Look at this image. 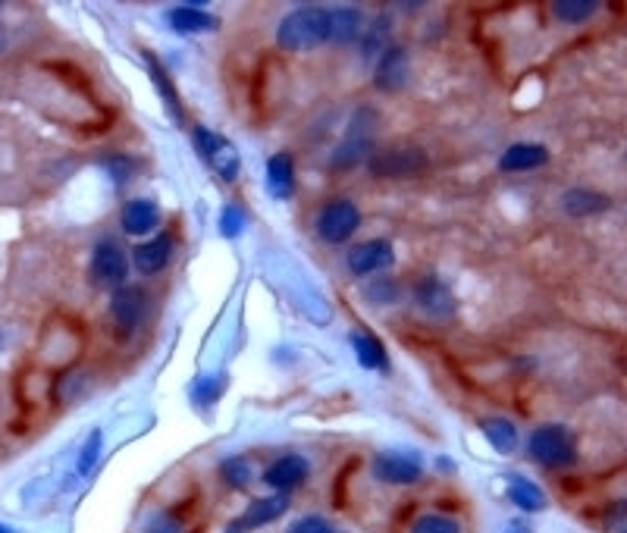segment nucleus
<instances>
[{
  "label": "nucleus",
  "mask_w": 627,
  "mask_h": 533,
  "mask_svg": "<svg viewBox=\"0 0 627 533\" xmlns=\"http://www.w3.org/2000/svg\"><path fill=\"white\" fill-rule=\"evenodd\" d=\"M276 41L283 51H314L330 41V10L323 7H298L289 16H283Z\"/></svg>",
  "instance_id": "f257e3e1"
},
{
  "label": "nucleus",
  "mask_w": 627,
  "mask_h": 533,
  "mask_svg": "<svg viewBox=\"0 0 627 533\" xmlns=\"http://www.w3.org/2000/svg\"><path fill=\"white\" fill-rule=\"evenodd\" d=\"M377 123H380L377 110H370V107L355 110L352 123H348V129H345V138H342L336 154H333V170H352V167L364 164V160L374 154Z\"/></svg>",
  "instance_id": "f03ea898"
},
{
  "label": "nucleus",
  "mask_w": 627,
  "mask_h": 533,
  "mask_svg": "<svg viewBox=\"0 0 627 533\" xmlns=\"http://www.w3.org/2000/svg\"><path fill=\"white\" fill-rule=\"evenodd\" d=\"M192 138H195V148H198L201 160L223 182H236L239 179V173H242V154H239V148L232 145L226 135L207 129V126H195L192 129Z\"/></svg>",
  "instance_id": "7ed1b4c3"
},
{
  "label": "nucleus",
  "mask_w": 627,
  "mask_h": 533,
  "mask_svg": "<svg viewBox=\"0 0 627 533\" xmlns=\"http://www.w3.org/2000/svg\"><path fill=\"white\" fill-rule=\"evenodd\" d=\"M527 452L543 468H568V465H574V458H577L574 436L562 424H546V427L533 430Z\"/></svg>",
  "instance_id": "20e7f679"
},
{
  "label": "nucleus",
  "mask_w": 627,
  "mask_h": 533,
  "mask_svg": "<svg viewBox=\"0 0 627 533\" xmlns=\"http://www.w3.org/2000/svg\"><path fill=\"white\" fill-rule=\"evenodd\" d=\"M430 167V160L421 148L414 145H392V148H380L367 157V170L377 179H411L421 176Z\"/></svg>",
  "instance_id": "39448f33"
},
{
  "label": "nucleus",
  "mask_w": 627,
  "mask_h": 533,
  "mask_svg": "<svg viewBox=\"0 0 627 533\" xmlns=\"http://www.w3.org/2000/svg\"><path fill=\"white\" fill-rule=\"evenodd\" d=\"M317 226V236L323 242H330V245H342L348 242L355 233H358V226H361V211H358V204L355 201H348V198H333L320 207V214L314 220Z\"/></svg>",
  "instance_id": "423d86ee"
},
{
  "label": "nucleus",
  "mask_w": 627,
  "mask_h": 533,
  "mask_svg": "<svg viewBox=\"0 0 627 533\" xmlns=\"http://www.w3.org/2000/svg\"><path fill=\"white\" fill-rule=\"evenodd\" d=\"M126 276H129V258L120 248V242L101 239L95 251H91V280H95V286L116 292L126 286Z\"/></svg>",
  "instance_id": "0eeeda50"
},
{
  "label": "nucleus",
  "mask_w": 627,
  "mask_h": 533,
  "mask_svg": "<svg viewBox=\"0 0 627 533\" xmlns=\"http://www.w3.org/2000/svg\"><path fill=\"white\" fill-rule=\"evenodd\" d=\"M148 311V292L138 289V286H123L113 292V301H110V317H113V327L120 330V336H132L138 330V323H142Z\"/></svg>",
  "instance_id": "6e6552de"
},
{
  "label": "nucleus",
  "mask_w": 627,
  "mask_h": 533,
  "mask_svg": "<svg viewBox=\"0 0 627 533\" xmlns=\"http://www.w3.org/2000/svg\"><path fill=\"white\" fill-rule=\"evenodd\" d=\"M374 477L392 486H411L424 477V465L421 458L408 452H380L374 458Z\"/></svg>",
  "instance_id": "1a4fd4ad"
},
{
  "label": "nucleus",
  "mask_w": 627,
  "mask_h": 533,
  "mask_svg": "<svg viewBox=\"0 0 627 533\" xmlns=\"http://www.w3.org/2000/svg\"><path fill=\"white\" fill-rule=\"evenodd\" d=\"M345 264L355 276L364 280V276L383 273V270H389L392 264H396V251H392V245L386 239H370V242H361V245H355L352 251H348Z\"/></svg>",
  "instance_id": "9d476101"
},
{
  "label": "nucleus",
  "mask_w": 627,
  "mask_h": 533,
  "mask_svg": "<svg viewBox=\"0 0 627 533\" xmlns=\"http://www.w3.org/2000/svg\"><path fill=\"white\" fill-rule=\"evenodd\" d=\"M311 477V465L305 455H280L276 461H270L264 471V483H270L276 493H292L298 486H305V480Z\"/></svg>",
  "instance_id": "9b49d317"
},
{
  "label": "nucleus",
  "mask_w": 627,
  "mask_h": 533,
  "mask_svg": "<svg viewBox=\"0 0 627 533\" xmlns=\"http://www.w3.org/2000/svg\"><path fill=\"white\" fill-rule=\"evenodd\" d=\"M408 76H411V60H408V51L399 48V44H389V48L380 54L377 60V69H374V85L380 91H399L408 85Z\"/></svg>",
  "instance_id": "f8f14e48"
},
{
  "label": "nucleus",
  "mask_w": 627,
  "mask_h": 533,
  "mask_svg": "<svg viewBox=\"0 0 627 533\" xmlns=\"http://www.w3.org/2000/svg\"><path fill=\"white\" fill-rule=\"evenodd\" d=\"M414 301H417V308H424L430 317H452L458 308L455 292L439 280V276H424V280H417Z\"/></svg>",
  "instance_id": "ddd939ff"
},
{
  "label": "nucleus",
  "mask_w": 627,
  "mask_h": 533,
  "mask_svg": "<svg viewBox=\"0 0 627 533\" xmlns=\"http://www.w3.org/2000/svg\"><path fill=\"white\" fill-rule=\"evenodd\" d=\"M120 226L126 236H151L160 226V207L151 198H132L123 207Z\"/></svg>",
  "instance_id": "4468645a"
},
{
  "label": "nucleus",
  "mask_w": 627,
  "mask_h": 533,
  "mask_svg": "<svg viewBox=\"0 0 627 533\" xmlns=\"http://www.w3.org/2000/svg\"><path fill=\"white\" fill-rule=\"evenodd\" d=\"M173 239L170 236H154L148 242H138L132 248V264L138 273H145V276H154L164 270L170 261H173Z\"/></svg>",
  "instance_id": "2eb2a0df"
},
{
  "label": "nucleus",
  "mask_w": 627,
  "mask_h": 533,
  "mask_svg": "<svg viewBox=\"0 0 627 533\" xmlns=\"http://www.w3.org/2000/svg\"><path fill=\"white\" fill-rule=\"evenodd\" d=\"M286 512H289V493H273V496H264V499H254L236 524L242 530H258V527L280 521Z\"/></svg>",
  "instance_id": "dca6fc26"
},
{
  "label": "nucleus",
  "mask_w": 627,
  "mask_h": 533,
  "mask_svg": "<svg viewBox=\"0 0 627 533\" xmlns=\"http://www.w3.org/2000/svg\"><path fill=\"white\" fill-rule=\"evenodd\" d=\"M546 164H549V151L543 145H533V142H518L512 148H505L499 157L502 173H530V170H540Z\"/></svg>",
  "instance_id": "f3484780"
},
{
  "label": "nucleus",
  "mask_w": 627,
  "mask_h": 533,
  "mask_svg": "<svg viewBox=\"0 0 627 533\" xmlns=\"http://www.w3.org/2000/svg\"><path fill=\"white\" fill-rule=\"evenodd\" d=\"M267 192L276 201H289L295 195V160L292 154L280 151L267 160Z\"/></svg>",
  "instance_id": "a211bd4d"
},
{
  "label": "nucleus",
  "mask_w": 627,
  "mask_h": 533,
  "mask_svg": "<svg viewBox=\"0 0 627 533\" xmlns=\"http://www.w3.org/2000/svg\"><path fill=\"white\" fill-rule=\"evenodd\" d=\"M167 22L179 35H201V32H214L220 26L217 16L204 13L201 7H173L167 10Z\"/></svg>",
  "instance_id": "6ab92c4d"
},
{
  "label": "nucleus",
  "mask_w": 627,
  "mask_h": 533,
  "mask_svg": "<svg viewBox=\"0 0 627 533\" xmlns=\"http://www.w3.org/2000/svg\"><path fill=\"white\" fill-rule=\"evenodd\" d=\"M145 63H148V73H151V82H154V88H157V95L164 98L167 110L173 113V120H176V123H185V117H182V104H179V91H176V85H173V79H170V73H167V66L160 63L151 51H145Z\"/></svg>",
  "instance_id": "aec40b11"
},
{
  "label": "nucleus",
  "mask_w": 627,
  "mask_h": 533,
  "mask_svg": "<svg viewBox=\"0 0 627 533\" xmlns=\"http://www.w3.org/2000/svg\"><path fill=\"white\" fill-rule=\"evenodd\" d=\"M508 502L518 505L521 512H543V508L549 505L546 493L540 490L537 483L521 477V474H512L508 477Z\"/></svg>",
  "instance_id": "412c9836"
},
{
  "label": "nucleus",
  "mask_w": 627,
  "mask_h": 533,
  "mask_svg": "<svg viewBox=\"0 0 627 533\" xmlns=\"http://www.w3.org/2000/svg\"><path fill=\"white\" fill-rule=\"evenodd\" d=\"M364 32V13L355 7H339L330 10V41L336 44H352Z\"/></svg>",
  "instance_id": "4be33fe9"
},
{
  "label": "nucleus",
  "mask_w": 627,
  "mask_h": 533,
  "mask_svg": "<svg viewBox=\"0 0 627 533\" xmlns=\"http://www.w3.org/2000/svg\"><path fill=\"white\" fill-rule=\"evenodd\" d=\"M562 207L571 217H593V214L609 211L612 198L602 192H590V189H571V192H565Z\"/></svg>",
  "instance_id": "5701e85b"
},
{
  "label": "nucleus",
  "mask_w": 627,
  "mask_h": 533,
  "mask_svg": "<svg viewBox=\"0 0 627 533\" xmlns=\"http://www.w3.org/2000/svg\"><path fill=\"white\" fill-rule=\"evenodd\" d=\"M352 349H355V358L364 370H389V355L383 349V342L370 333H352Z\"/></svg>",
  "instance_id": "b1692460"
},
{
  "label": "nucleus",
  "mask_w": 627,
  "mask_h": 533,
  "mask_svg": "<svg viewBox=\"0 0 627 533\" xmlns=\"http://www.w3.org/2000/svg\"><path fill=\"white\" fill-rule=\"evenodd\" d=\"M389 35H392V19L386 13L374 16V22L364 26V32H361V57L364 60L380 57L389 48Z\"/></svg>",
  "instance_id": "393cba45"
},
{
  "label": "nucleus",
  "mask_w": 627,
  "mask_h": 533,
  "mask_svg": "<svg viewBox=\"0 0 627 533\" xmlns=\"http://www.w3.org/2000/svg\"><path fill=\"white\" fill-rule=\"evenodd\" d=\"M483 436L490 439V446L499 455H512L518 449V427L508 421V417H490V421H483Z\"/></svg>",
  "instance_id": "a878e982"
},
{
  "label": "nucleus",
  "mask_w": 627,
  "mask_h": 533,
  "mask_svg": "<svg viewBox=\"0 0 627 533\" xmlns=\"http://www.w3.org/2000/svg\"><path fill=\"white\" fill-rule=\"evenodd\" d=\"M220 477H223V483L229 486V490H248V486L258 480V474H254L251 461L245 455L226 458L220 465Z\"/></svg>",
  "instance_id": "bb28decb"
},
{
  "label": "nucleus",
  "mask_w": 627,
  "mask_h": 533,
  "mask_svg": "<svg viewBox=\"0 0 627 533\" xmlns=\"http://www.w3.org/2000/svg\"><path fill=\"white\" fill-rule=\"evenodd\" d=\"M364 295L370 305H396V301H402V286L396 280H389V276H380V280L364 286Z\"/></svg>",
  "instance_id": "cd10ccee"
},
{
  "label": "nucleus",
  "mask_w": 627,
  "mask_h": 533,
  "mask_svg": "<svg viewBox=\"0 0 627 533\" xmlns=\"http://www.w3.org/2000/svg\"><path fill=\"white\" fill-rule=\"evenodd\" d=\"M411 533H461V524L449 515H421L411 524Z\"/></svg>",
  "instance_id": "c85d7f7f"
},
{
  "label": "nucleus",
  "mask_w": 627,
  "mask_h": 533,
  "mask_svg": "<svg viewBox=\"0 0 627 533\" xmlns=\"http://www.w3.org/2000/svg\"><path fill=\"white\" fill-rule=\"evenodd\" d=\"M555 16L565 19V22H584L596 13V4L593 0H559V4L552 7Z\"/></svg>",
  "instance_id": "c756f323"
},
{
  "label": "nucleus",
  "mask_w": 627,
  "mask_h": 533,
  "mask_svg": "<svg viewBox=\"0 0 627 533\" xmlns=\"http://www.w3.org/2000/svg\"><path fill=\"white\" fill-rule=\"evenodd\" d=\"M242 229H245V214L239 211L236 204H226L223 214H220V233L226 239H236V236H242Z\"/></svg>",
  "instance_id": "7c9ffc66"
},
{
  "label": "nucleus",
  "mask_w": 627,
  "mask_h": 533,
  "mask_svg": "<svg viewBox=\"0 0 627 533\" xmlns=\"http://www.w3.org/2000/svg\"><path fill=\"white\" fill-rule=\"evenodd\" d=\"M101 164L110 170V179L116 176V185H126L129 179H132V173H135V164L129 157H123V154H113V157H104Z\"/></svg>",
  "instance_id": "2f4dec72"
},
{
  "label": "nucleus",
  "mask_w": 627,
  "mask_h": 533,
  "mask_svg": "<svg viewBox=\"0 0 627 533\" xmlns=\"http://www.w3.org/2000/svg\"><path fill=\"white\" fill-rule=\"evenodd\" d=\"M286 533H336V527L320 515H305V518H298Z\"/></svg>",
  "instance_id": "473e14b6"
},
{
  "label": "nucleus",
  "mask_w": 627,
  "mask_h": 533,
  "mask_svg": "<svg viewBox=\"0 0 627 533\" xmlns=\"http://www.w3.org/2000/svg\"><path fill=\"white\" fill-rule=\"evenodd\" d=\"M223 386H226V380H223V377H217V383H214L211 377L198 380V386H195V402H201V405H214V402L220 399Z\"/></svg>",
  "instance_id": "72a5a7b5"
},
{
  "label": "nucleus",
  "mask_w": 627,
  "mask_h": 533,
  "mask_svg": "<svg viewBox=\"0 0 627 533\" xmlns=\"http://www.w3.org/2000/svg\"><path fill=\"white\" fill-rule=\"evenodd\" d=\"M98 452H101V430H95V433H91V443H85V449H82V458H79V474H88L91 468H95Z\"/></svg>",
  "instance_id": "f704fd0d"
},
{
  "label": "nucleus",
  "mask_w": 627,
  "mask_h": 533,
  "mask_svg": "<svg viewBox=\"0 0 627 533\" xmlns=\"http://www.w3.org/2000/svg\"><path fill=\"white\" fill-rule=\"evenodd\" d=\"M145 533H182V521L173 518L170 512H167V515H157V518L145 527Z\"/></svg>",
  "instance_id": "c9c22d12"
},
{
  "label": "nucleus",
  "mask_w": 627,
  "mask_h": 533,
  "mask_svg": "<svg viewBox=\"0 0 627 533\" xmlns=\"http://www.w3.org/2000/svg\"><path fill=\"white\" fill-rule=\"evenodd\" d=\"M505 533H530V524L527 521H512Z\"/></svg>",
  "instance_id": "e433bc0d"
},
{
  "label": "nucleus",
  "mask_w": 627,
  "mask_h": 533,
  "mask_svg": "<svg viewBox=\"0 0 627 533\" xmlns=\"http://www.w3.org/2000/svg\"><path fill=\"white\" fill-rule=\"evenodd\" d=\"M226 533H245V530H242V527H239V524H236V521H232V524H229V527H226Z\"/></svg>",
  "instance_id": "4c0bfd02"
},
{
  "label": "nucleus",
  "mask_w": 627,
  "mask_h": 533,
  "mask_svg": "<svg viewBox=\"0 0 627 533\" xmlns=\"http://www.w3.org/2000/svg\"><path fill=\"white\" fill-rule=\"evenodd\" d=\"M0 533H22V530H16V527H10V524H0Z\"/></svg>",
  "instance_id": "58836bf2"
},
{
  "label": "nucleus",
  "mask_w": 627,
  "mask_h": 533,
  "mask_svg": "<svg viewBox=\"0 0 627 533\" xmlns=\"http://www.w3.org/2000/svg\"><path fill=\"white\" fill-rule=\"evenodd\" d=\"M0 48H4V35H0Z\"/></svg>",
  "instance_id": "ea45409f"
},
{
  "label": "nucleus",
  "mask_w": 627,
  "mask_h": 533,
  "mask_svg": "<svg viewBox=\"0 0 627 533\" xmlns=\"http://www.w3.org/2000/svg\"><path fill=\"white\" fill-rule=\"evenodd\" d=\"M0 345H4V333H0Z\"/></svg>",
  "instance_id": "a19ab883"
},
{
  "label": "nucleus",
  "mask_w": 627,
  "mask_h": 533,
  "mask_svg": "<svg viewBox=\"0 0 627 533\" xmlns=\"http://www.w3.org/2000/svg\"><path fill=\"white\" fill-rule=\"evenodd\" d=\"M336 533H342V530H336Z\"/></svg>",
  "instance_id": "79ce46f5"
}]
</instances>
